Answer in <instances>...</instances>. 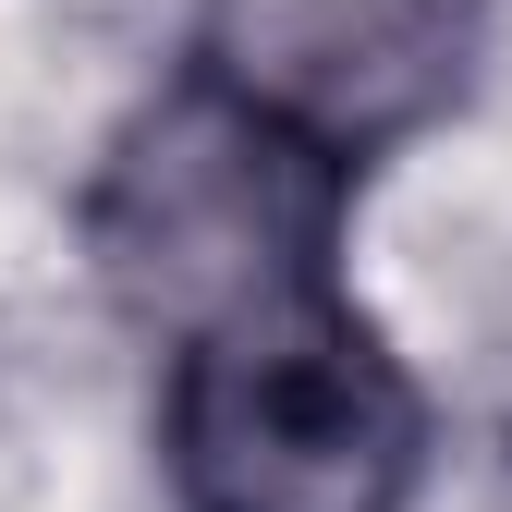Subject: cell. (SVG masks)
<instances>
[{
    "mask_svg": "<svg viewBox=\"0 0 512 512\" xmlns=\"http://www.w3.org/2000/svg\"><path fill=\"white\" fill-rule=\"evenodd\" d=\"M342 208H354V171L281 147L269 122H244L232 98L183 74L110 135L86 183V269L122 330L183 354L256 305L342 281Z\"/></svg>",
    "mask_w": 512,
    "mask_h": 512,
    "instance_id": "1",
    "label": "cell"
},
{
    "mask_svg": "<svg viewBox=\"0 0 512 512\" xmlns=\"http://www.w3.org/2000/svg\"><path fill=\"white\" fill-rule=\"evenodd\" d=\"M415 476L427 403L342 281L183 342L159 378L171 512H415Z\"/></svg>",
    "mask_w": 512,
    "mask_h": 512,
    "instance_id": "2",
    "label": "cell"
},
{
    "mask_svg": "<svg viewBox=\"0 0 512 512\" xmlns=\"http://www.w3.org/2000/svg\"><path fill=\"white\" fill-rule=\"evenodd\" d=\"M488 0H208L196 86L269 122L281 147L366 171L476 86Z\"/></svg>",
    "mask_w": 512,
    "mask_h": 512,
    "instance_id": "3",
    "label": "cell"
}]
</instances>
